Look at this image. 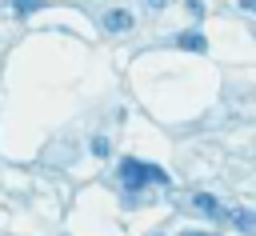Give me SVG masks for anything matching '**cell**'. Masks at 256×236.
Masks as SVG:
<instances>
[{
  "instance_id": "6da1fadb",
  "label": "cell",
  "mask_w": 256,
  "mask_h": 236,
  "mask_svg": "<svg viewBox=\"0 0 256 236\" xmlns=\"http://www.w3.org/2000/svg\"><path fill=\"white\" fill-rule=\"evenodd\" d=\"M120 184L124 188H140V184H168V172L160 164H144V160H120Z\"/></svg>"
},
{
  "instance_id": "7a4b0ae2",
  "label": "cell",
  "mask_w": 256,
  "mask_h": 236,
  "mask_svg": "<svg viewBox=\"0 0 256 236\" xmlns=\"http://www.w3.org/2000/svg\"><path fill=\"white\" fill-rule=\"evenodd\" d=\"M104 28H108V32H128V28H132V12H128V8H112V12L104 16Z\"/></svg>"
},
{
  "instance_id": "3957f363",
  "label": "cell",
  "mask_w": 256,
  "mask_h": 236,
  "mask_svg": "<svg viewBox=\"0 0 256 236\" xmlns=\"http://www.w3.org/2000/svg\"><path fill=\"white\" fill-rule=\"evenodd\" d=\"M176 44H180V48H188V52H204V48H208V40H204L200 32H180V36H176Z\"/></svg>"
},
{
  "instance_id": "277c9868",
  "label": "cell",
  "mask_w": 256,
  "mask_h": 236,
  "mask_svg": "<svg viewBox=\"0 0 256 236\" xmlns=\"http://www.w3.org/2000/svg\"><path fill=\"white\" fill-rule=\"evenodd\" d=\"M192 204H196V208H200V212H204V216H220V204H216V200H212V196H204V192H200V196H196V200H192Z\"/></svg>"
},
{
  "instance_id": "5b68a950",
  "label": "cell",
  "mask_w": 256,
  "mask_h": 236,
  "mask_svg": "<svg viewBox=\"0 0 256 236\" xmlns=\"http://www.w3.org/2000/svg\"><path fill=\"white\" fill-rule=\"evenodd\" d=\"M92 156H108V140H104V136L92 140Z\"/></svg>"
},
{
  "instance_id": "8992f818",
  "label": "cell",
  "mask_w": 256,
  "mask_h": 236,
  "mask_svg": "<svg viewBox=\"0 0 256 236\" xmlns=\"http://www.w3.org/2000/svg\"><path fill=\"white\" fill-rule=\"evenodd\" d=\"M240 8H248V12H256V0H240Z\"/></svg>"
},
{
  "instance_id": "52a82bcc",
  "label": "cell",
  "mask_w": 256,
  "mask_h": 236,
  "mask_svg": "<svg viewBox=\"0 0 256 236\" xmlns=\"http://www.w3.org/2000/svg\"><path fill=\"white\" fill-rule=\"evenodd\" d=\"M180 236H212V232H196V228H188V232H180Z\"/></svg>"
},
{
  "instance_id": "ba28073f",
  "label": "cell",
  "mask_w": 256,
  "mask_h": 236,
  "mask_svg": "<svg viewBox=\"0 0 256 236\" xmlns=\"http://www.w3.org/2000/svg\"><path fill=\"white\" fill-rule=\"evenodd\" d=\"M144 4H152V8H164V0H144Z\"/></svg>"
}]
</instances>
